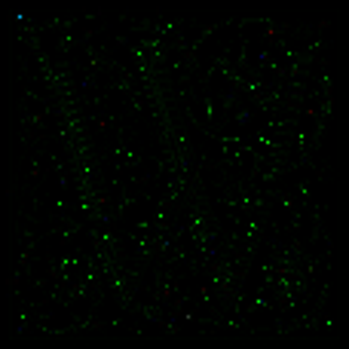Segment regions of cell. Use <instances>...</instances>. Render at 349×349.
Returning a JSON list of instances; mask_svg holds the SVG:
<instances>
[{"label":"cell","mask_w":349,"mask_h":349,"mask_svg":"<svg viewBox=\"0 0 349 349\" xmlns=\"http://www.w3.org/2000/svg\"><path fill=\"white\" fill-rule=\"evenodd\" d=\"M22 279H25V270H22V267H15V270L9 273V279H6V291H9V297H15V294H18V288H22Z\"/></svg>","instance_id":"6da1fadb"},{"label":"cell","mask_w":349,"mask_h":349,"mask_svg":"<svg viewBox=\"0 0 349 349\" xmlns=\"http://www.w3.org/2000/svg\"><path fill=\"white\" fill-rule=\"evenodd\" d=\"M172 43H175V52H184V49H187V46H190L193 40H190V37H187V31H184V28H181V31H178V34L172 37Z\"/></svg>","instance_id":"7a4b0ae2"},{"label":"cell","mask_w":349,"mask_h":349,"mask_svg":"<svg viewBox=\"0 0 349 349\" xmlns=\"http://www.w3.org/2000/svg\"><path fill=\"white\" fill-rule=\"evenodd\" d=\"M220 31V25H214V22H209V25H202V31H199V37H196V43H206V40H211V37Z\"/></svg>","instance_id":"3957f363"}]
</instances>
